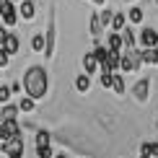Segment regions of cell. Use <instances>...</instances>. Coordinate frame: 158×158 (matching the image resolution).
Listing matches in <instances>:
<instances>
[{
	"instance_id": "14",
	"label": "cell",
	"mask_w": 158,
	"mask_h": 158,
	"mask_svg": "<svg viewBox=\"0 0 158 158\" xmlns=\"http://www.w3.org/2000/svg\"><path fill=\"white\" fill-rule=\"evenodd\" d=\"M16 117H18V104H3V109H0V122L16 119Z\"/></svg>"
},
{
	"instance_id": "18",
	"label": "cell",
	"mask_w": 158,
	"mask_h": 158,
	"mask_svg": "<svg viewBox=\"0 0 158 158\" xmlns=\"http://www.w3.org/2000/svg\"><path fill=\"white\" fill-rule=\"evenodd\" d=\"M91 88V75H85V73H81L75 78V91H81V94H85V91Z\"/></svg>"
},
{
	"instance_id": "12",
	"label": "cell",
	"mask_w": 158,
	"mask_h": 158,
	"mask_svg": "<svg viewBox=\"0 0 158 158\" xmlns=\"http://www.w3.org/2000/svg\"><path fill=\"white\" fill-rule=\"evenodd\" d=\"M140 156L158 158V140H143L140 143Z\"/></svg>"
},
{
	"instance_id": "3",
	"label": "cell",
	"mask_w": 158,
	"mask_h": 158,
	"mask_svg": "<svg viewBox=\"0 0 158 158\" xmlns=\"http://www.w3.org/2000/svg\"><path fill=\"white\" fill-rule=\"evenodd\" d=\"M55 49H57V23L55 18H49V26H47V34H44V57H55Z\"/></svg>"
},
{
	"instance_id": "6",
	"label": "cell",
	"mask_w": 158,
	"mask_h": 158,
	"mask_svg": "<svg viewBox=\"0 0 158 158\" xmlns=\"http://www.w3.org/2000/svg\"><path fill=\"white\" fill-rule=\"evenodd\" d=\"M148 94H150V78H137V83L132 85V96L137 101H148Z\"/></svg>"
},
{
	"instance_id": "33",
	"label": "cell",
	"mask_w": 158,
	"mask_h": 158,
	"mask_svg": "<svg viewBox=\"0 0 158 158\" xmlns=\"http://www.w3.org/2000/svg\"><path fill=\"white\" fill-rule=\"evenodd\" d=\"M5 36H8V29H5V26H0V47H3V42H5Z\"/></svg>"
},
{
	"instance_id": "11",
	"label": "cell",
	"mask_w": 158,
	"mask_h": 158,
	"mask_svg": "<svg viewBox=\"0 0 158 158\" xmlns=\"http://www.w3.org/2000/svg\"><path fill=\"white\" fill-rule=\"evenodd\" d=\"M122 42H124V49H137V34H135V29L124 26V31H122Z\"/></svg>"
},
{
	"instance_id": "35",
	"label": "cell",
	"mask_w": 158,
	"mask_h": 158,
	"mask_svg": "<svg viewBox=\"0 0 158 158\" xmlns=\"http://www.w3.org/2000/svg\"><path fill=\"white\" fill-rule=\"evenodd\" d=\"M55 158H68V156H65V153H55Z\"/></svg>"
},
{
	"instance_id": "25",
	"label": "cell",
	"mask_w": 158,
	"mask_h": 158,
	"mask_svg": "<svg viewBox=\"0 0 158 158\" xmlns=\"http://www.w3.org/2000/svg\"><path fill=\"white\" fill-rule=\"evenodd\" d=\"M111 16H114V10H109V8L98 10V21H101V26H109L111 23Z\"/></svg>"
},
{
	"instance_id": "24",
	"label": "cell",
	"mask_w": 158,
	"mask_h": 158,
	"mask_svg": "<svg viewBox=\"0 0 158 158\" xmlns=\"http://www.w3.org/2000/svg\"><path fill=\"white\" fill-rule=\"evenodd\" d=\"M31 49L34 52H44V34H34L31 36Z\"/></svg>"
},
{
	"instance_id": "4",
	"label": "cell",
	"mask_w": 158,
	"mask_h": 158,
	"mask_svg": "<svg viewBox=\"0 0 158 158\" xmlns=\"http://www.w3.org/2000/svg\"><path fill=\"white\" fill-rule=\"evenodd\" d=\"M23 137H8L3 143V158H23Z\"/></svg>"
},
{
	"instance_id": "19",
	"label": "cell",
	"mask_w": 158,
	"mask_h": 158,
	"mask_svg": "<svg viewBox=\"0 0 158 158\" xmlns=\"http://www.w3.org/2000/svg\"><path fill=\"white\" fill-rule=\"evenodd\" d=\"M34 109H36V101H34V98L26 96V98H21V101H18V111H23V114H31Z\"/></svg>"
},
{
	"instance_id": "38",
	"label": "cell",
	"mask_w": 158,
	"mask_h": 158,
	"mask_svg": "<svg viewBox=\"0 0 158 158\" xmlns=\"http://www.w3.org/2000/svg\"><path fill=\"white\" fill-rule=\"evenodd\" d=\"M124 3H132V0H124Z\"/></svg>"
},
{
	"instance_id": "23",
	"label": "cell",
	"mask_w": 158,
	"mask_h": 158,
	"mask_svg": "<svg viewBox=\"0 0 158 158\" xmlns=\"http://www.w3.org/2000/svg\"><path fill=\"white\" fill-rule=\"evenodd\" d=\"M36 158H55V148L52 145H36Z\"/></svg>"
},
{
	"instance_id": "7",
	"label": "cell",
	"mask_w": 158,
	"mask_h": 158,
	"mask_svg": "<svg viewBox=\"0 0 158 158\" xmlns=\"http://www.w3.org/2000/svg\"><path fill=\"white\" fill-rule=\"evenodd\" d=\"M18 18H23V21H34L36 18V3L34 0H21L18 3Z\"/></svg>"
},
{
	"instance_id": "40",
	"label": "cell",
	"mask_w": 158,
	"mask_h": 158,
	"mask_svg": "<svg viewBox=\"0 0 158 158\" xmlns=\"http://www.w3.org/2000/svg\"><path fill=\"white\" fill-rule=\"evenodd\" d=\"M0 16H3V13H0Z\"/></svg>"
},
{
	"instance_id": "41",
	"label": "cell",
	"mask_w": 158,
	"mask_h": 158,
	"mask_svg": "<svg viewBox=\"0 0 158 158\" xmlns=\"http://www.w3.org/2000/svg\"><path fill=\"white\" fill-rule=\"evenodd\" d=\"M0 158H3V156H0Z\"/></svg>"
},
{
	"instance_id": "31",
	"label": "cell",
	"mask_w": 158,
	"mask_h": 158,
	"mask_svg": "<svg viewBox=\"0 0 158 158\" xmlns=\"http://www.w3.org/2000/svg\"><path fill=\"white\" fill-rule=\"evenodd\" d=\"M21 91H23V83H18V81H13V83H10V94H13V96H18Z\"/></svg>"
},
{
	"instance_id": "28",
	"label": "cell",
	"mask_w": 158,
	"mask_h": 158,
	"mask_svg": "<svg viewBox=\"0 0 158 158\" xmlns=\"http://www.w3.org/2000/svg\"><path fill=\"white\" fill-rule=\"evenodd\" d=\"M111 81H114V73H101L98 75V83H101L104 88H111Z\"/></svg>"
},
{
	"instance_id": "27",
	"label": "cell",
	"mask_w": 158,
	"mask_h": 158,
	"mask_svg": "<svg viewBox=\"0 0 158 158\" xmlns=\"http://www.w3.org/2000/svg\"><path fill=\"white\" fill-rule=\"evenodd\" d=\"M10 85H0V104H10Z\"/></svg>"
},
{
	"instance_id": "30",
	"label": "cell",
	"mask_w": 158,
	"mask_h": 158,
	"mask_svg": "<svg viewBox=\"0 0 158 158\" xmlns=\"http://www.w3.org/2000/svg\"><path fill=\"white\" fill-rule=\"evenodd\" d=\"M8 62H10V55H8V52H5L3 47H0V68H5Z\"/></svg>"
},
{
	"instance_id": "10",
	"label": "cell",
	"mask_w": 158,
	"mask_h": 158,
	"mask_svg": "<svg viewBox=\"0 0 158 158\" xmlns=\"http://www.w3.org/2000/svg\"><path fill=\"white\" fill-rule=\"evenodd\" d=\"M106 49H109V52H119V55H122V49H124L122 34H114V31H111V34L106 36Z\"/></svg>"
},
{
	"instance_id": "17",
	"label": "cell",
	"mask_w": 158,
	"mask_h": 158,
	"mask_svg": "<svg viewBox=\"0 0 158 158\" xmlns=\"http://www.w3.org/2000/svg\"><path fill=\"white\" fill-rule=\"evenodd\" d=\"M88 31H91V36H94V39H98V36H101V31H104V26H101V21H98V13H94V16H91V23H88Z\"/></svg>"
},
{
	"instance_id": "8",
	"label": "cell",
	"mask_w": 158,
	"mask_h": 158,
	"mask_svg": "<svg viewBox=\"0 0 158 158\" xmlns=\"http://www.w3.org/2000/svg\"><path fill=\"white\" fill-rule=\"evenodd\" d=\"M3 49L8 52V55H18V49H21V39H18L16 31H8V36H5V42H3Z\"/></svg>"
},
{
	"instance_id": "5",
	"label": "cell",
	"mask_w": 158,
	"mask_h": 158,
	"mask_svg": "<svg viewBox=\"0 0 158 158\" xmlns=\"http://www.w3.org/2000/svg\"><path fill=\"white\" fill-rule=\"evenodd\" d=\"M137 47L140 49H158V29H145L140 31V36H137Z\"/></svg>"
},
{
	"instance_id": "29",
	"label": "cell",
	"mask_w": 158,
	"mask_h": 158,
	"mask_svg": "<svg viewBox=\"0 0 158 158\" xmlns=\"http://www.w3.org/2000/svg\"><path fill=\"white\" fill-rule=\"evenodd\" d=\"M10 10H16V3H13V0H0V13H10Z\"/></svg>"
},
{
	"instance_id": "36",
	"label": "cell",
	"mask_w": 158,
	"mask_h": 158,
	"mask_svg": "<svg viewBox=\"0 0 158 158\" xmlns=\"http://www.w3.org/2000/svg\"><path fill=\"white\" fill-rule=\"evenodd\" d=\"M140 158H150V156H140Z\"/></svg>"
},
{
	"instance_id": "34",
	"label": "cell",
	"mask_w": 158,
	"mask_h": 158,
	"mask_svg": "<svg viewBox=\"0 0 158 158\" xmlns=\"http://www.w3.org/2000/svg\"><path fill=\"white\" fill-rule=\"evenodd\" d=\"M94 5H96V8H104V5H106V0H94Z\"/></svg>"
},
{
	"instance_id": "1",
	"label": "cell",
	"mask_w": 158,
	"mask_h": 158,
	"mask_svg": "<svg viewBox=\"0 0 158 158\" xmlns=\"http://www.w3.org/2000/svg\"><path fill=\"white\" fill-rule=\"evenodd\" d=\"M23 91L29 98H34V101H39V98H44V94H47V70L42 68V65H34V68H29L23 73Z\"/></svg>"
},
{
	"instance_id": "39",
	"label": "cell",
	"mask_w": 158,
	"mask_h": 158,
	"mask_svg": "<svg viewBox=\"0 0 158 158\" xmlns=\"http://www.w3.org/2000/svg\"><path fill=\"white\" fill-rule=\"evenodd\" d=\"M156 130H158V122H156Z\"/></svg>"
},
{
	"instance_id": "13",
	"label": "cell",
	"mask_w": 158,
	"mask_h": 158,
	"mask_svg": "<svg viewBox=\"0 0 158 158\" xmlns=\"http://www.w3.org/2000/svg\"><path fill=\"white\" fill-rule=\"evenodd\" d=\"M109 26H111V31H114V34H122L124 26H127V16H124V13H114Z\"/></svg>"
},
{
	"instance_id": "21",
	"label": "cell",
	"mask_w": 158,
	"mask_h": 158,
	"mask_svg": "<svg viewBox=\"0 0 158 158\" xmlns=\"http://www.w3.org/2000/svg\"><path fill=\"white\" fill-rule=\"evenodd\" d=\"M143 18H145L143 8H130V13H127V21H130V23H140Z\"/></svg>"
},
{
	"instance_id": "16",
	"label": "cell",
	"mask_w": 158,
	"mask_h": 158,
	"mask_svg": "<svg viewBox=\"0 0 158 158\" xmlns=\"http://www.w3.org/2000/svg\"><path fill=\"white\" fill-rule=\"evenodd\" d=\"M143 65H158V49H140Z\"/></svg>"
},
{
	"instance_id": "9",
	"label": "cell",
	"mask_w": 158,
	"mask_h": 158,
	"mask_svg": "<svg viewBox=\"0 0 158 158\" xmlns=\"http://www.w3.org/2000/svg\"><path fill=\"white\" fill-rule=\"evenodd\" d=\"M96 70H98L96 55H94V52H85V55H83V73H85V75H94Z\"/></svg>"
},
{
	"instance_id": "26",
	"label": "cell",
	"mask_w": 158,
	"mask_h": 158,
	"mask_svg": "<svg viewBox=\"0 0 158 158\" xmlns=\"http://www.w3.org/2000/svg\"><path fill=\"white\" fill-rule=\"evenodd\" d=\"M3 23H5V26H16V23H18V10L3 13Z\"/></svg>"
},
{
	"instance_id": "20",
	"label": "cell",
	"mask_w": 158,
	"mask_h": 158,
	"mask_svg": "<svg viewBox=\"0 0 158 158\" xmlns=\"http://www.w3.org/2000/svg\"><path fill=\"white\" fill-rule=\"evenodd\" d=\"M34 140H36V145H49V143H52V135L47 132V130H36Z\"/></svg>"
},
{
	"instance_id": "2",
	"label": "cell",
	"mask_w": 158,
	"mask_h": 158,
	"mask_svg": "<svg viewBox=\"0 0 158 158\" xmlns=\"http://www.w3.org/2000/svg\"><path fill=\"white\" fill-rule=\"evenodd\" d=\"M140 52L137 49H124L122 57H119V73H135V70H140Z\"/></svg>"
},
{
	"instance_id": "15",
	"label": "cell",
	"mask_w": 158,
	"mask_h": 158,
	"mask_svg": "<svg viewBox=\"0 0 158 158\" xmlns=\"http://www.w3.org/2000/svg\"><path fill=\"white\" fill-rule=\"evenodd\" d=\"M3 127L8 132V137H21V124H18V119H5Z\"/></svg>"
},
{
	"instance_id": "32",
	"label": "cell",
	"mask_w": 158,
	"mask_h": 158,
	"mask_svg": "<svg viewBox=\"0 0 158 158\" xmlns=\"http://www.w3.org/2000/svg\"><path fill=\"white\" fill-rule=\"evenodd\" d=\"M8 140V132H5V127H3V122H0V145Z\"/></svg>"
},
{
	"instance_id": "22",
	"label": "cell",
	"mask_w": 158,
	"mask_h": 158,
	"mask_svg": "<svg viewBox=\"0 0 158 158\" xmlns=\"http://www.w3.org/2000/svg\"><path fill=\"white\" fill-rule=\"evenodd\" d=\"M111 88H114V94H117V96H122V94H124V81H122V73H114Z\"/></svg>"
},
{
	"instance_id": "37",
	"label": "cell",
	"mask_w": 158,
	"mask_h": 158,
	"mask_svg": "<svg viewBox=\"0 0 158 158\" xmlns=\"http://www.w3.org/2000/svg\"><path fill=\"white\" fill-rule=\"evenodd\" d=\"M13 3H21V0H13Z\"/></svg>"
}]
</instances>
